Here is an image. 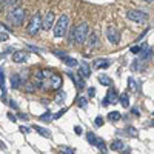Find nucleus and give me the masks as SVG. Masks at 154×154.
I'll list each match as a JSON object with an SVG mask.
<instances>
[{"label":"nucleus","instance_id":"nucleus-34","mask_svg":"<svg viewBox=\"0 0 154 154\" xmlns=\"http://www.w3.org/2000/svg\"><path fill=\"white\" fill-rule=\"evenodd\" d=\"M51 117H53V114H51L49 111H46L45 114H42V116H40V120H43V122H49V120H51Z\"/></svg>","mask_w":154,"mask_h":154},{"label":"nucleus","instance_id":"nucleus-2","mask_svg":"<svg viewBox=\"0 0 154 154\" xmlns=\"http://www.w3.org/2000/svg\"><path fill=\"white\" fill-rule=\"evenodd\" d=\"M68 23H69V17L68 14H62L60 19L57 20L56 26L53 28V32H54V37H63L66 34V29H68Z\"/></svg>","mask_w":154,"mask_h":154},{"label":"nucleus","instance_id":"nucleus-19","mask_svg":"<svg viewBox=\"0 0 154 154\" xmlns=\"http://www.w3.org/2000/svg\"><path fill=\"white\" fill-rule=\"evenodd\" d=\"M0 89H2V96H6V86H5V72L3 68L0 66Z\"/></svg>","mask_w":154,"mask_h":154},{"label":"nucleus","instance_id":"nucleus-9","mask_svg":"<svg viewBox=\"0 0 154 154\" xmlns=\"http://www.w3.org/2000/svg\"><path fill=\"white\" fill-rule=\"evenodd\" d=\"M106 102H108V103L111 105V103H117V99H119V93H117V89H116V88H109L108 89V94H106Z\"/></svg>","mask_w":154,"mask_h":154},{"label":"nucleus","instance_id":"nucleus-32","mask_svg":"<svg viewBox=\"0 0 154 154\" xmlns=\"http://www.w3.org/2000/svg\"><path fill=\"white\" fill-rule=\"evenodd\" d=\"M66 111H68V108H62V109H60L59 112H56V114L53 116V117H51V120H57V119H60L62 116H63V114L66 112Z\"/></svg>","mask_w":154,"mask_h":154},{"label":"nucleus","instance_id":"nucleus-40","mask_svg":"<svg viewBox=\"0 0 154 154\" xmlns=\"http://www.w3.org/2000/svg\"><path fill=\"white\" fill-rule=\"evenodd\" d=\"M96 96V88H88V97H94Z\"/></svg>","mask_w":154,"mask_h":154},{"label":"nucleus","instance_id":"nucleus-25","mask_svg":"<svg viewBox=\"0 0 154 154\" xmlns=\"http://www.w3.org/2000/svg\"><path fill=\"white\" fill-rule=\"evenodd\" d=\"M128 86H130V91L131 93H137L139 91V86H137V83H136V80L133 79V77L128 79Z\"/></svg>","mask_w":154,"mask_h":154},{"label":"nucleus","instance_id":"nucleus-27","mask_svg":"<svg viewBox=\"0 0 154 154\" xmlns=\"http://www.w3.org/2000/svg\"><path fill=\"white\" fill-rule=\"evenodd\" d=\"M96 146L102 151V152H103V154H106V145H105V142H103V140H102V139H99L97 137V142H96Z\"/></svg>","mask_w":154,"mask_h":154},{"label":"nucleus","instance_id":"nucleus-30","mask_svg":"<svg viewBox=\"0 0 154 154\" xmlns=\"http://www.w3.org/2000/svg\"><path fill=\"white\" fill-rule=\"evenodd\" d=\"M77 105H79L80 108H85L86 105H88V97H79V99H77Z\"/></svg>","mask_w":154,"mask_h":154},{"label":"nucleus","instance_id":"nucleus-37","mask_svg":"<svg viewBox=\"0 0 154 154\" xmlns=\"http://www.w3.org/2000/svg\"><path fill=\"white\" fill-rule=\"evenodd\" d=\"M8 103H9V106H11L12 109H19V105L16 103V100H12V99H9V100H8Z\"/></svg>","mask_w":154,"mask_h":154},{"label":"nucleus","instance_id":"nucleus-44","mask_svg":"<svg viewBox=\"0 0 154 154\" xmlns=\"http://www.w3.org/2000/svg\"><path fill=\"white\" fill-rule=\"evenodd\" d=\"M146 32H148V28H146V29H145V31H143V32H142V34H140V35H139V37H137V42H139V40H142V38H143V37H145V34H146Z\"/></svg>","mask_w":154,"mask_h":154},{"label":"nucleus","instance_id":"nucleus-24","mask_svg":"<svg viewBox=\"0 0 154 154\" xmlns=\"http://www.w3.org/2000/svg\"><path fill=\"white\" fill-rule=\"evenodd\" d=\"M72 82L75 83L77 89H83V88H85V80L82 79L80 75H74V79H72Z\"/></svg>","mask_w":154,"mask_h":154},{"label":"nucleus","instance_id":"nucleus-33","mask_svg":"<svg viewBox=\"0 0 154 154\" xmlns=\"http://www.w3.org/2000/svg\"><path fill=\"white\" fill-rule=\"evenodd\" d=\"M28 51H32V53H35V54H40V53H43V49H42V48L34 46V45H28Z\"/></svg>","mask_w":154,"mask_h":154},{"label":"nucleus","instance_id":"nucleus-10","mask_svg":"<svg viewBox=\"0 0 154 154\" xmlns=\"http://www.w3.org/2000/svg\"><path fill=\"white\" fill-rule=\"evenodd\" d=\"M48 86H51L53 89H60V86H62V77L60 75H56V74H53L49 77V85Z\"/></svg>","mask_w":154,"mask_h":154},{"label":"nucleus","instance_id":"nucleus-47","mask_svg":"<svg viewBox=\"0 0 154 154\" xmlns=\"http://www.w3.org/2000/svg\"><path fill=\"white\" fill-rule=\"evenodd\" d=\"M0 148H2V149H6V145L2 142V140H0Z\"/></svg>","mask_w":154,"mask_h":154},{"label":"nucleus","instance_id":"nucleus-26","mask_svg":"<svg viewBox=\"0 0 154 154\" xmlns=\"http://www.w3.org/2000/svg\"><path fill=\"white\" fill-rule=\"evenodd\" d=\"M86 140H88V143H89V145H96V142H97V136H96L94 133H91V131H88V133H86Z\"/></svg>","mask_w":154,"mask_h":154},{"label":"nucleus","instance_id":"nucleus-13","mask_svg":"<svg viewBox=\"0 0 154 154\" xmlns=\"http://www.w3.org/2000/svg\"><path fill=\"white\" fill-rule=\"evenodd\" d=\"M97 80H99L100 85H103V86H111L112 85V80H111V77L108 74H99Z\"/></svg>","mask_w":154,"mask_h":154},{"label":"nucleus","instance_id":"nucleus-46","mask_svg":"<svg viewBox=\"0 0 154 154\" xmlns=\"http://www.w3.org/2000/svg\"><path fill=\"white\" fill-rule=\"evenodd\" d=\"M122 154H131V148H130V146H128L126 149L123 148V152H122Z\"/></svg>","mask_w":154,"mask_h":154},{"label":"nucleus","instance_id":"nucleus-36","mask_svg":"<svg viewBox=\"0 0 154 154\" xmlns=\"http://www.w3.org/2000/svg\"><path fill=\"white\" fill-rule=\"evenodd\" d=\"M60 149L63 151V154H75V152H74V149H72V148H69V146H60Z\"/></svg>","mask_w":154,"mask_h":154},{"label":"nucleus","instance_id":"nucleus-18","mask_svg":"<svg viewBox=\"0 0 154 154\" xmlns=\"http://www.w3.org/2000/svg\"><path fill=\"white\" fill-rule=\"evenodd\" d=\"M125 148V145H123V142L120 139H116V140H112V143H111V149L112 151H122Z\"/></svg>","mask_w":154,"mask_h":154},{"label":"nucleus","instance_id":"nucleus-8","mask_svg":"<svg viewBox=\"0 0 154 154\" xmlns=\"http://www.w3.org/2000/svg\"><path fill=\"white\" fill-rule=\"evenodd\" d=\"M79 75L82 77V79H86V77L91 75V66H89L86 62L79 63Z\"/></svg>","mask_w":154,"mask_h":154},{"label":"nucleus","instance_id":"nucleus-3","mask_svg":"<svg viewBox=\"0 0 154 154\" xmlns=\"http://www.w3.org/2000/svg\"><path fill=\"white\" fill-rule=\"evenodd\" d=\"M40 28H42V14H40V11H37V12H34V16L31 17V20L28 23L26 32L29 35H35L38 31H40Z\"/></svg>","mask_w":154,"mask_h":154},{"label":"nucleus","instance_id":"nucleus-15","mask_svg":"<svg viewBox=\"0 0 154 154\" xmlns=\"http://www.w3.org/2000/svg\"><path fill=\"white\" fill-rule=\"evenodd\" d=\"M34 126V130L40 134V136H43V137H46V139H49L51 136H53V133H51L49 130H46V128H43V126H38V125H32Z\"/></svg>","mask_w":154,"mask_h":154},{"label":"nucleus","instance_id":"nucleus-1","mask_svg":"<svg viewBox=\"0 0 154 154\" xmlns=\"http://www.w3.org/2000/svg\"><path fill=\"white\" fill-rule=\"evenodd\" d=\"M88 37V23H80L77 26L72 28L71 31V40L69 42H75V43H83Z\"/></svg>","mask_w":154,"mask_h":154},{"label":"nucleus","instance_id":"nucleus-21","mask_svg":"<svg viewBox=\"0 0 154 154\" xmlns=\"http://www.w3.org/2000/svg\"><path fill=\"white\" fill-rule=\"evenodd\" d=\"M20 83H22L20 75H19V74H12V77H11V86L14 88V89H17V88L20 86Z\"/></svg>","mask_w":154,"mask_h":154},{"label":"nucleus","instance_id":"nucleus-35","mask_svg":"<svg viewBox=\"0 0 154 154\" xmlns=\"http://www.w3.org/2000/svg\"><path fill=\"white\" fill-rule=\"evenodd\" d=\"M94 123H96L97 126H103V123H105V119L102 117V116H97V117L94 119Z\"/></svg>","mask_w":154,"mask_h":154},{"label":"nucleus","instance_id":"nucleus-43","mask_svg":"<svg viewBox=\"0 0 154 154\" xmlns=\"http://www.w3.org/2000/svg\"><path fill=\"white\" fill-rule=\"evenodd\" d=\"M131 112H133L134 116H139V114H140V109H139L137 106H134V108H131Z\"/></svg>","mask_w":154,"mask_h":154},{"label":"nucleus","instance_id":"nucleus-41","mask_svg":"<svg viewBox=\"0 0 154 154\" xmlns=\"http://www.w3.org/2000/svg\"><path fill=\"white\" fill-rule=\"evenodd\" d=\"M8 119H9L11 122H16V120H17V116H14L12 112H8Z\"/></svg>","mask_w":154,"mask_h":154},{"label":"nucleus","instance_id":"nucleus-38","mask_svg":"<svg viewBox=\"0 0 154 154\" xmlns=\"http://www.w3.org/2000/svg\"><path fill=\"white\" fill-rule=\"evenodd\" d=\"M74 133H75L77 136H80V134L83 133V130H82V126H80V125H75V126H74Z\"/></svg>","mask_w":154,"mask_h":154},{"label":"nucleus","instance_id":"nucleus-42","mask_svg":"<svg viewBox=\"0 0 154 154\" xmlns=\"http://www.w3.org/2000/svg\"><path fill=\"white\" fill-rule=\"evenodd\" d=\"M26 89H25V91H28V93H32L34 91V86L31 85V83H26V86H25Z\"/></svg>","mask_w":154,"mask_h":154},{"label":"nucleus","instance_id":"nucleus-20","mask_svg":"<svg viewBox=\"0 0 154 154\" xmlns=\"http://www.w3.org/2000/svg\"><path fill=\"white\" fill-rule=\"evenodd\" d=\"M96 45H99V35H97L96 32H93L91 35H89V40H88V48L91 49V48H94Z\"/></svg>","mask_w":154,"mask_h":154},{"label":"nucleus","instance_id":"nucleus-4","mask_svg":"<svg viewBox=\"0 0 154 154\" xmlns=\"http://www.w3.org/2000/svg\"><path fill=\"white\" fill-rule=\"evenodd\" d=\"M25 17H26V12H25L23 8H19V6L11 9L9 14H8V20L12 25H16V26H20V25L23 23V20H25Z\"/></svg>","mask_w":154,"mask_h":154},{"label":"nucleus","instance_id":"nucleus-22","mask_svg":"<svg viewBox=\"0 0 154 154\" xmlns=\"http://www.w3.org/2000/svg\"><path fill=\"white\" fill-rule=\"evenodd\" d=\"M62 60L65 62V65H66V66H69V68H74V66L79 65V62H77L74 57H69V56H66L65 59H62Z\"/></svg>","mask_w":154,"mask_h":154},{"label":"nucleus","instance_id":"nucleus-17","mask_svg":"<svg viewBox=\"0 0 154 154\" xmlns=\"http://www.w3.org/2000/svg\"><path fill=\"white\" fill-rule=\"evenodd\" d=\"M65 100H66V93L63 91V89H59L57 94H56L54 102H56V103H59V105H62V103H65Z\"/></svg>","mask_w":154,"mask_h":154},{"label":"nucleus","instance_id":"nucleus-14","mask_svg":"<svg viewBox=\"0 0 154 154\" xmlns=\"http://www.w3.org/2000/svg\"><path fill=\"white\" fill-rule=\"evenodd\" d=\"M117 102H120L123 108H128V106H130V94H128L126 91H125V93H122V94H119Z\"/></svg>","mask_w":154,"mask_h":154},{"label":"nucleus","instance_id":"nucleus-31","mask_svg":"<svg viewBox=\"0 0 154 154\" xmlns=\"http://www.w3.org/2000/svg\"><path fill=\"white\" fill-rule=\"evenodd\" d=\"M53 54H54L56 57H59V59H65V57L68 56L65 51H62V49H54V51H53Z\"/></svg>","mask_w":154,"mask_h":154},{"label":"nucleus","instance_id":"nucleus-29","mask_svg":"<svg viewBox=\"0 0 154 154\" xmlns=\"http://www.w3.org/2000/svg\"><path fill=\"white\" fill-rule=\"evenodd\" d=\"M145 43H146V42H143L142 45H136V46H131V49H130V51H131V53H133V54H140V51H142V49H143V46H145Z\"/></svg>","mask_w":154,"mask_h":154},{"label":"nucleus","instance_id":"nucleus-23","mask_svg":"<svg viewBox=\"0 0 154 154\" xmlns=\"http://www.w3.org/2000/svg\"><path fill=\"white\" fill-rule=\"evenodd\" d=\"M122 119V114L119 112V111H111V112H108V120L109 122H117V120H120Z\"/></svg>","mask_w":154,"mask_h":154},{"label":"nucleus","instance_id":"nucleus-7","mask_svg":"<svg viewBox=\"0 0 154 154\" xmlns=\"http://www.w3.org/2000/svg\"><path fill=\"white\" fill-rule=\"evenodd\" d=\"M106 37H108V40L112 45L119 43V32H117V29H116L114 26H108L106 28Z\"/></svg>","mask_w":154,"mask_h":154},{"label":"nucleus","instance_id":"nucleus-45","mask_svg":"<svg viewBox=\"0 0 154 154\" xmlns=\"http://www.w3.org/2000/svg\"><path fill=\"white\" fill-rule=\"evenodd\" d=\"M20 130H22L23 133H29V131H31V128H26V126H20Z\"/></svg>","mask_w":154,"mask_h":154},{"label":"nucleus","instance_id":"nucleus-12","mask_svg":"<svg viewBox=\"0 0 154 154\" xmlns=\"http://www.w3.org/2000/svg\"><path fill=\"white\" fill-rule=\"evenodd\" d=\"M12 60H14L16 63H25L28 60V54L23 53V51H16V53L12 54Z\"/></svg>","mask_w":154,"mask_h":154},{"label":"nucleus","instance_id":"nucleus-6","mask_svg":"<svg viewBox=\"0 0 154 154\" xmlns=\"http://www.w3.org/2000/svg\"><path fill=\"white\" fill-rule=\"evenodd\" d=\"M54 20H56V17H54V12L53 11H49V12H46L45 14V17H42V28L43 29H51L53 28V25H54Z\"/></svg>","mask_w":154,"mask_h":154},{"label":"nucleus","instance_id":"nucleus-5","mask_svg":"<svg viewBox=\"0 0 154 154\" xmlns=\"http://www.w3.org/2000/svg\"><path fill=\"white\" fill-rule=\"evenodd\" d=\"M126 17L130 20H133V22H137V23H143L148 19L146 12L139 11V9H128L126 11Z\"/></svg>","mask_w":154,"mask_h":154},{"label":"nucleus","instance_id":"nucleus-11","mask_svg":"<svg viewBox=\"0 0 154 154\" xmlns=\"http://www.w3.org/2000/svg\"><path fill=\"white\" fill-rule=\"evenodd\" d=\"M93 66L100 69V68H109L111 66V60L109 59H96L93 62Z\"/></svg>","mask_w":154,"mask_h":154},{"label":"nucleus","instance_id":"nucleus-16","mask_svg":"<svg viewBox=\"0 0 154 154\" xmlns=\"http://www.w3.org/2000/svg\"><path fill=\"white\" fill-rule=\"evenodd\" d=\"M151 56H152V48H149V46H148V43H145L143 49L140 51V59L145 60V59H149Z\"/></svg>","mask_w":154,"mask_h":154},{"label":"nucleus","instance_id":"nucleus-39","mask_svg":"<svg viewBox=\"0 0 154 154\" xmlns=\"http://www.w3.org/2000/svg\"><path fill=\"white\" fill-rule=\"evenodd\" d=\"M8 38H9L8 32H0V42H6Z\"/></svg>","mask_w":154,"mask_h":154},{"label":"nucleus","instance_id":"nucleus-28","mask_svg":"<svg viewBox=\"0 0 154 154\" xmlns=\"http://www.w3.org/2000/svg\"><path fill=\"white\" fill-rule=\"evenodd\" d=\"M125 133H126L128 136H131V137H137V134H139L134 126H126V128H125Z\"/></svg>","mask_w":154,"mask_h":154}]
</instances>
